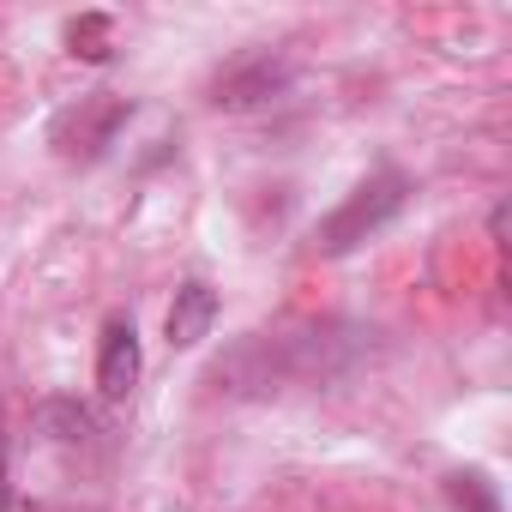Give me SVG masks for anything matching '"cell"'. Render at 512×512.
I'll return each instance as SVG.
<instances>
[{
  "label": "cell",
  "mask_w": 512,
  "mask_h": 512,
  "mask_svg": "<svg viewBox=\"0 0 512 512\" xmlns=\"http://www.w3.org/2000/svg\"><path fill=\"white\" fill-rule=\"evenodd\" d=\"M404 199H410V181L398 175V169H380V175H368L326 223H320V235H314V247L320 253H332V260H338V253H350L356 241H368V235H380L398 211H404Z\"/></svg>",
  "instance_id": "cell-1"
},
{
  "label": "cell",
  "mask_w": 512,
  "mask_h": 512,
  "mask_svg": "<svg viewBox=\"0 0 512 512\" xmlns=\"http://www.w3.org/2000/svg\"><path fill=\"white\" fill-rule=\"evenodd\" d=\"M446 494H452L458 512H500V494H494V482H488L482 470H458V476L446 482Z\"/></svg>",
  "instance_id": "cell-6"
},
{
  "label": "cell",
  "mask_w": 512,
  "mask_h": 512,
  "mask_svg": "<svg viewBox=\"0 0 512 512\" xmlns=\"http://www.w3.org/2000/svg\"><path fill=\"white\" fill-rule=\"evenodd\" d=\"M97 386H103V398H127L133 386H139V332H133V320H109L103 326V344H97Z\"/></svg>",
  "instance_id": "cell-3"
},
{
  "label": "cell",
  "mask_w": 512,
  "mask_h": 512,
  "mask_svg": "<svg viewBox=\"0 0 512 512\" xmlns=\"http://www.w3.org/2000/svg\"><path fill=\"white\" fill-rule=\"evenodd\" d=\"M103 31H109V19H79V25L67 31V37H73V55H85V61H109V49L97 43Z\"/></svg>",
  "instance_id": "cell-7"
},
{
  "label": "cell",
  "mask_w": 512,
  "mask_h": 512,
  "mask_svg": "<svg viewBox=\"0 0 512 512\" xmlns=\"http://www.w3.org/2000/svg\"><path fill=\"white\" fill-rule=\"evenodd\" d=\"M284 79H290V67H284V61H272V55H247V61H235V67L217 79V103H223V109L266 103L272 91H284Z\"/></svg>",
  "instance_id": "cell-5"
},
{
  "label": "cell",
  "mask_w": 512,
  "mask_h": 512,
  "mask_svg": "<svg viewBox=\"0 0 512 512\" xmlns=\"http://www.w3.org/2000/svg\"><path fill=\"white\" fill-rule=\"evenodd\" d=\"M211 326H217V290H211L205 278H187V284L175 290V302H169L163 332H169L175 350H193L199 338H211Z\"/></svg>",
  "instance_id": "cell-4"
},
{
  "label": "cell",
  "mask_w": 512,
  "mask_h": 512,
  "mask_svg": "<svg viewBox=\"0 0 512 512\" xmlns=\"http://www.w3.org/2000/svg\"><path fill=\"white\" fill-rule=\"evenodd\" d=\"M127 115H133V103H127V97H91V103H79V109H67V115L55 121V145H67V139L79 133V139H85L79 151H85V157H97V151L121 133V121H127Z\"/></svg>",
  "instance_id": "cell-2"
}]
</instances>
